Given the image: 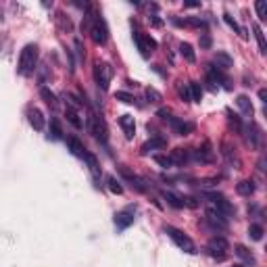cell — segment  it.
Returning <instances> with one entry per match:
<instances>
[{"label": "cell", "mask_w": 267, "mask_h": 267, "mask_svg": "<svg viewBox=\"0 0 267 267\" xmlns=\"http://www.w3.org/2000/svg\"><path fill=\"white\" fill-rule=\"evenodd\" d=\"M38 65V46L36 44H28L23 46L21 55H19V63H17V71L23 78H30V75L36 71Z\"/></svg>", "instance_id": "1"}, {"label": "cell", "mask_w": 267, "mask_h": 267, "mask_svg": "<svg viewBox=\"0 0 267 267\" xmlns=\"http://www.w3.org/2000/svg\"><path fill=\"white\" fill-rule=\"evenodd\" d=\"M165 230V234H167L171 240H173V244L180 248V250H184V252H188V255H196V244H194V240L190 238L188 234H184L182 230H177V227H173V225H165L163 227Z\"/></svg>", "instance_id": "2"}, {"label": "cell", "mask_w": 267, "mask_h": 267, "mask_svg": "<svg viewBox=\"0 0 267 267\" xmlns=\"http://www.w3.org/2000/svg\"><path fill=\"white\" fill-rule=\"evenodd\" d=\"M90 36L94 44H107L109 40V28H107V21L103 19V15L100 13H96V15L92 17V23H90Z\"/></svg>", "instance_id": "3"}, {"label": "cell", "mask_w": 267, "mask_h": 267, "mask_svg": "<svg viewBox=\"0 0 267 267\" xmlns=\"http://www.w3.org/2000/svg\"><path fill=\"white\" fill-rule=\"evenodd\" d=\"M227 250H230V242L223 236H213L207 242V255L213 257L215 261H223Z\"/></svg>", "instance_id": "4"}, {"label": "cell", "mask_w": 267, "mask_h": 267, "mask_svg": "<svg viewBox=\"0 0 267 267\" xmlns=\"http://www.w3.org/2000/svg\"><path fill=\"white\" fill-rule=\"evenodd\" d=\"M205 196H207V200L211 202V207L217 209V211L223 215V217H232V215H236V207H234L223 194H219V192H207Z\"/></svg>", "instance_id": "5"}, {"label": "cell", "mask_w": 267, "mask_h": 267, "mask_svg": "<svg viewBox=\"0 0 267 267\" xmlns=\"http://www.w3.org/2000/svg\"><path fill=\"white\" fill-rule=\"evenodd\" d=\"M111 78H113V67L109 65V63H96L94 65V82L103 92L109 90Z\"/></svg>", "instance_id": "6"}, {"label": "cell", "mask_w": 267, "mask_h": 267, "mask_svg": "<svg viewBox=\"0 0 267 267\" xmlns=\"http://www.w3.org/2000/svg\"><path fill=\"white\" fill-rule=\"evenodd\" d=\"M134 42H136V46H138V50H140V55H142V57H150L157 50V40L150 34L136 32L134 34Z\"/></svg>", "instance_id": "7"}, {"label": "cell", "mask_w": 267, "mask_h": 267, "mask_svg": "<svg viewBox=\"0 0 267 267\" xmlns=\"http://www.w3.org/2000/svg\"><path fill=\"white\" fill-rule=\"evenodd\" d=\"M119 173H121V177H123V180L125 182H128L134 190H136V192H140V194H142V192H146V186H144V180H142V177H140L138 173H134L132 169H128V167H125V165H121V167H119Z\"/></svg>", "instance_id": "8"}, {"label": "cell", "mask_w": 267, "mask_h": 267, "mask_svg": "<svg viewBox=\"0 0 267 267\" xmlns=\"http://www.w3.org/2000/svg\"><path fill=\"white\" fill-rule=\"evenodd\" d=\"M90 132L94 134V138L98 140L100 144H105V146H107L109 132H107V125H105V121L100 119L98 115H90Z\"/></svg>", "instance_id": "9"}, {"label": "cell", "mask_w": 267, "mask_h": 267, "mask_svg": "<svg viewBox=\"0 0 267 267\" xmlns=\"http://www.w3.org/2000/svg\"><path fill=\"white\" fill-rule=\"evenodd\" d=\"M207 223L213 225L215 230H219V232H225L227 230V217H223V215L215 209V207H209L207 209Z\"/></svg>", "instance_id": "10"}, {"label": "cell", "mask_w": 267, "mask_h": 267, "mask_svg": "<svg viewBox=\"0 0 267 267\" xmlns=\"http://www.w3.org/2000/svg\"><path fill=\"white\" fill-rule=\"evenodd\" d=\"M134 211H136V207H128V209H123L115 215V227L117 230H128V227L134 223V219H136Z\"/></svg>", "instance_id": "11"}, {"label": "cell", "mask_w": 267, "mask_h": 267, "mask_svg": "<svg viewBox=\"0 0 267 267\" xmlns=\"http://www.w3.org/2000/svg\"><path fill=\"white\" fill-rule=\"evenodd\" d=\"M167 123L175 130V134H180V136H188V134H192V132H194V123L182 121V119H177V117H173V115L167 119Z\"/></svg>", "instance_id": "12"}, {"label": "cell", "mask_w": 267, "mask_h": 267, "mask_svg": "<svg viewBox=\"0 0 267 267\" xmlns=\"http://www.w3.org/2000/svg\"><path fill=\"white\" fill-rule=\"evenodd\" d=\"M28 119H30L32 128H34L36 132H42V130H44V125H46V119H44V113H42L40 109L32 107V109L28 111Z\"/></svg>", "instance_id": "13"}, {"label": "cell", "mask_w": 267, "mask_h": 267, "mask_svg": "<svg viewBox=\"0 0 267 267\" xmlns=\"http://www.w3.org/2000/svg\"><path fill=\"white\" fill-rule=\"evenodd\" d=\"M192 155H194V159L200 161V163H213V159H215L213 148H211L209 142H205V144H202V148H198V150H192Z\"/></svg>", "instance_id": "14"}, {"label": "cell", "mask_w": 267, "mask_h": 267, "mask_svg": "<svg viewBox=\"0 0 267 267\" xmlns=\"http://www.w3.org/2000/svg\"><path fill=\"white\" fill-rule=\"evenodd\" d=\"M119 125H121V130H123L125 138L132 140L134 134H136V121H134V117H132V115H121V117H119Z\"/></svg>", "instance_id": "15"}, {"label": "cell", "mask_w": 267, "mask_h": 267, "mask_svg": "<svg viewBox=\"0 0 267 267\" xmlns=\"http://www.w3.org/2000/svg\"><path fill=\"white\" fill-rule=\"evenodd\" d=\"M67 146H69V150L73 152L75 157H80V159H86V155H88V150H86V146H84V142L80 138H67Z\"/></svg>", "instance_id": "16"}, {"label": "cell", "mask_w": 267, "mask_h": 267, "mask_svg": "<svg viewBox=\"0 0 267 267\" xmlns=\"http://www.w3.org/2000/svg\"><path fill=\"white\" fill-rule=\"evenodd\" d=\"M234 252H236V257H240L246 265H255L257 263V257L252 255V250H248L244 244H236L234 246Z\"/></svg>", "instance_id": "17"}, {"label": "cell", "mask_w": 267, "mask_h": 267, "mask_svg": "<svg viewBox=\"0 0 267 267\" xmlns=\"http://www.w3.org/2000/svg\"><path fill=\"white\" fill-rule=\"evenodd\" d=\"M167 146V140L161 138V136H155V138H150L148 142L142 144V155H148L150 150H157V148H165Z\"/></svg>", "instance_id": "18"}, {"label": "cell", "mask_w": 267, "mask_h": 267, "mask_svg": "<svg viewBox=\"0 0 267 267\" xmlns=\"http://www.w3.org/2000/svg\"><path fill=\"white\" fill-rule=\"evenodd\" d=\"M215 65L219 69H230L234 65V59L227 53H223V50H217V53H215Z\"/></svg>", "instance_id": "19"}, {"label": "cell", "mask_w": 267, "mask_h": 267, "mask_svg": "<svg viewBox=\"0 0 267 267\" xmlns=\"http://www.w3.org/2000/svg\"><path fill=\"white\" fill-rule=\"evenodd\" d=\"M236 105H238V109L244 113V115H248V117H252V103H250V98L246 96V94H240L238 98H236Z\"/></svg>", "instance_id": "20"}, {"label": "cell", "mask_w": 267, "mask_h": 267, "mask_svg": "<svg viewBox=\"0 0 267 267\" xmlns=\"http://www.w3.org/2000/svg\"><path fill=\"white\" fill-rule=\"evenodd\" d=\"M169 157H171V163H173V165H180V167H184V165L190 161V155H188L184 148H175Z\"/></svg>", "instance_id": "21"}, {"label": "cell", "mask_w": 267, "mask_h": 267, "mask_svg": "<svg viewBox=\"0 0 267 267\" xmlns=\"http://www.w3.org/2000/svg\"><path fill=\"white\" fill-rule=\"evenodd\" d=\"M65 117H67V121H69V123L73 125L75 130H82V128H84V121L80 119V113L75 111V109L67 107V109H65Z\"/></svg>", "instance_id": "22"}, {"label": "cell", "mask_w": 267, "mask_h": 267, "mask_svg": "<svg viewBox=\"0 0 267 267\" xmlns=\"http://www.w3.org/2000/svg\"><path fill=\"white\" fill-rule=\"evenodd\" d=\"M236 192L240 196H250L252 192H255V182L252 180H242V182H238L236 184Z\"/></svg>", "instance_id": "23"}, {"label": "cell", "mask_w": 267, "mask_h": 267, "mask_svg": "<svg viewBox=\"0 0 267 267\" xmlns=\"http://www.w3.org/2000/svg\"><path fill=\"white\" fill-rule=\"evenodd\" d=\"M40 96L44 98V103H46L50 109H57V105H59V103H57V94L50 90V88L42 86V88H40Z\"/></svg>", "instance_id": "24"}, {"label": "cell", "mask_w": 267, "mask_h": 267, "mask_svg": "<svg viewBox=\"0 0 267 267\" xmlns=\"http://www.w3.org/2000/svg\"><path fill=\"white\" fill-rule=\"evenodd\" d=\"M163 198L167 200L169 207H173V209H184L182 196H177V194H173V192H167V190H163Z\"/></svg>", "instance_id": "25"}, {"label": "cell", "mask_w": 267, "mask_h": 267, "mask_svg": "<svg viewBox=\"0 0 267 267\" xmlns=\"http://www.w3.org/2000/svg\"><path fill=\"white\" fill-rule=\"evenodd\" d=\"M180 55H182L188 63H196V53H194V48L190 46L188 42H182V44H180Z\"/></svg>", "instance_id": "26"}, {"label": "cell", "mask_w": 267, "mask_h": 267, "mask_svg": "<svg viewBox=\"0 0 267 267\" xmlns=\"http://www.w3.org/2000/svg\"><path fill=\"white\" fill-rule=\"evenodd\" d=\"M263 225L261 223H250L248 225V238L250 240H255V242H261V240H263Z\"/></svg>", "instance_id": "27"}, {"label": "cell", "mask_w": 267, "mask_h": 267, "mask_svg": "<svg viewBox=\"0 0 267 267\" xmlns=\"http://www.w3.org/2000/svg\"><path fill=\"white\" fill-rule=\"evenodd\" d=\"M48 138L50 140H61L63 138V128L59 119H50V132H48Z\"/></svg>", "instance_id": "28"}, {"label": "cell", "mask_w": 267, "mask_h": 267, "mask_svg": "<svg viewBox=\"0 0 267 267\" xmlns=\"http://www.w3.org/2000/svg\"><path fill=\"white\" fill-rule=\"evenodd\" d=\"M188 90H190V96H192V103H200V100H202V88H200V84L198 82H190Z\"/></svg>", "instance_id": "29"}, {"label": "cell", "mask_w": 267, "mask_h": 267, "mask_svg": "<svg viewBox=\"0 0 267 267\" xmlns=\"http://www.w3.org/2000/svg\"><path fill=\"white\" fill-rule=\"evenodd\" d=\"M107 186H109V190L113 194H123V186L115 175H107Z\"/></svg>", "instance_id": "30"}, {"label": "cell", "mask_w": 267, "mask_h": 267, "mask_svg": "<svg viewBox=\"0 0 267 267\" xmlns=\"http://www.w3.org/2000/svg\"><path fill=\"white\" fill-rule=\"evenodd\" d=\"M175 90H177V96H180L184 103H192V96H190V90H188V84H184V82H180L175 86Z\"/></svg>", "instance_id": "31"}, {"label": "cell", "mask_w": 267, "mask_h": 267, "mask_svg": "<svg viewBox=\"0 0 267 267\" xmlns=\"http://www.w3.org/2000/svg\"><path fill=\"white\" fill-rule=\"evenodd\" d=\"M246 132H248V136H246L248 144L257 148V146H259V136H261V134H259V130H257V125H252V123H250V128H248Z\"/></svg>", "instance_id": "32"}, {"label": "cell", "mask_w": 267, "mask_h": 267, "mask_svg": "<svg viewBox=\"0 0 267 267\" xmlns=\"http://www.w3.org/2000/svg\"><path fill=\"white\" fill-rule=\"evenodd\" d=\"M223 21H225L227 25H230V28H232L236 34H240L242 38H248V36H246V30H244V28H240V25H238V23L232 19V15H227V13H225V15H223Z\"/></svg>", "instance_id": "33"}, {"label": "cell", "mask_w": 267, "mask_h": 267, "mask_svg": "<svg viewBox=\"0 0 267 267\" xmlns=\"http://www.w3.org/2000/svg\"><path fill=\"white\" fill-rule=\"evenodd\" d=\"M252 32H255L257 44H259V50L265 55V53H267V44H265V36H263V32H261V28H259V25H255V28H252Z\"/></svg>", "instance_id": "34"}, {"label": "cell", "mask_w": 267, "mask_h": 267, "mask_svg": "<svg viewBox=\"0 0 267 267\" xmlns=\"http://www.w3.org/2000/svg\"><path fill=\"white\" fill-rule=\"evenodd\" d=\"M155 163L159 165V167H163V169H171L173 167L171 157H167V155H155Z\"/></svg>", "instance_id": "35"}, {"label": "cell", "mask_w": 267, "mask_h": 267, "mask_svg": "<svg viewBox=\"0 0 267 267\" xmlns=\"http://www.w3.org/2000/svg\"><path fill=\"white\" fill-rule=\"evenodd\" d=\"M144 96H146L148 103H159V100H161V92L155 90V88H146V90H144Z\"/></svg>", "instance_id": "36"}, {"label": "cell", "mask_w": 267, "mask_h": 267, "mask_svg": "<svg viewBox=\"0 0 267 267\" xmlns=\"http://www.w3.org/2000/svg\"><path fill=\"white\" fill-rule=\"evenodd\" d=\"M59 25H61L63 30H67V32L73 30V23H71L69 17H65V13H59Z\"/></svg>", "instance_id": "37"}, {"label": "cell", "mask_w": 267, "mask_h": 267, "mask_svg": "<svg viewBox=\"0 0 267 267\" xmlns=\"http://www.w3.org/2000/svg\"><path fill=\"white\" fill-rule=\"evenodd\" d=\"M255 9H257V15L261 21L267 19V3H263V0H259V3H255Z\"/></svg>", "instance_id": "38"}, {"label": "cell", "mask_w": 267, "mask_h": 267, "mask_svg": "<svg viewBox=\"0 0 267 267\" xmlns=\"http://www.w3.org/2000/svg\"><path fill=\"white\" fill-rule=\"evenodd\" d=\"M115 98H117V100H121V103H125V105H132L134 100H136L130 92H121V90H119V92H115Z\"/></svg>", "instance_id": "39"}, {"label": "cell", "mask_w": 267, "mask_h": 267, "mask_svg": "<svg viewBox=\"0 0 267 267\" xmlns=\"http://www.w3.org/2000/svg\"><path fill=\"white\" fill-rule=\"evenodd\" d=\"M182 200H184V207H190V209H196L198 207V200L194 196H184Z\"/></svg>", "instance_id": "40"}, {"label": "cell", "mask_w": 267, "mask_h": 267, "mask_svg": "<svg viewBox=\"0 0 267 267\" xmlns=\"http://www.w3.org/2000/svg\"><path fill=\"white\" fill-rule=\"evenodd\" d=\"M157 115H159L163 121H167V119L171 117V111H169V109H159V111H157Z\"/></svg>", "instance_id": "41"}, {"label": "cell", "mask_w": 267, "mask_h": 267, "mask_svg": "<svg viewBox=\"0 0 267 267\" xmlns=\"http://www.w3.org/2000/svg\"><path fill=\"white\" fill-rule=\"evenodd\" d=\"M200 48H211V38L207 34H202V38H200Z\"/></svg>", "instance_id": "42"}, {"label": "cell", "mask_w": 267, "mask_h": 267, "mask_svg": "<svg viewBox=\"0 0 267 267\" xmlns=\"http://www.w3.org/2000/svg\"><path fill=\"white\" fill-rule=\"evenodd\" d=\"M227 115H230V123L234 125V128H238V130H240V119H238V115H232L230 111H227Z\"/></svg>", "instance_id": "43"}, {"label": "cell", "mask_w": 267, "mask_h": 267, "mask_svg": "<svg viewBox=\"0 0 267 267\" xmlns=\"http://www.w3.org/2000/svg\"><path fill=\"white\" fill-rule=\"evenodd\" d=\"M148 19H150V23H152V25H155V28H161V25H163V21L159 19V15H150Z\"/></svg>", "instance_id": "44"}, {"label": "cell", "mask_w": 267, "mask_h": 267, "mask_svg": "<svg viewBox=\"0 0 267 267\" xmlns=\"http://www.w3.org/2000/svg\"><path fill=\"white\" fill-rule=\"evenodd\" d=\"M184 7H186V9H198L200 3H184Z\"/></svg>", "instance_id": "45"}, {"label": "cell", "mask_w": 267, "mask_h": 267, "mask_svg": "<svg viewBox=\"0 0 267 267\" xmlns=\"http://www.w3.org/2000/svg\"><path fill=\"white\" fill-rule=\"evenodd\" d=\"M259 98H261V103H265V100H267V92L263 90V88H261V90H259Z\"/></svg>", "instance_id": "46"}, {"label": "cell", "mask_w": 267, "mask_h": 267, "mask_svg": "<svg viewBox=\"0 0 267 267\" xmlns=\"http://www.w3.org/2000/svg\"><path fill=\"white\" fill-rule=\"evenodd\" d=\"M0 21H3V11H0Z\"/></svg>", "instance_id": "47"}, {"label": "cell", "mask_w": 267, "mask_h": 267, "mask_svg": "<svg viewBox=\"0 0 267 267\" xmlns=\"http://www.w3.org/2000/svg\"><path fill=\"white\" fill-rule=\"evenodd\" d=\"M234 267H244V265H234Z\"/></svg>", "instance_id": "48"}]
</instances>
